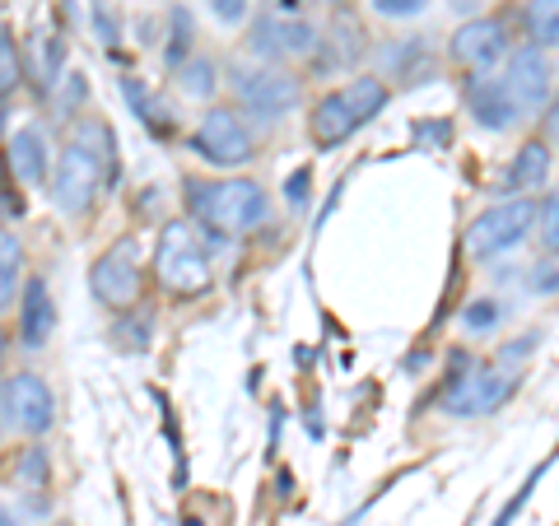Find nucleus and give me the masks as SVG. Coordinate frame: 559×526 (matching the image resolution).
<instances>
[{"label":"nucleus","instance_id":"f257e3e1","mask_svg":"<svg viewBox=\"0 0 559 526\" xmlns=\"http://www.w3.org/2000/svg\"><path fill=\"white\" fill-rule=\"evenodd\" d=\"M182 201H187V219L210 238H238L271 219L266 187L252 178H215V182L187 178Z\"/></svg>","mask_w":559,"mask_h":526},{"label":"nucleus","instance_id":"f03ea898","mask_svg":"<svg viewBox=\"0 0 559 526\" xmlns=\"http://www.w3.org/2000/svg\"><path fill=\"white\" fill-rule=\"evenodd\" d=\"M103 178H117V140L103 121L84 117L75 135H70V145L61 150L57 178H51L47 196L61 215H84V210L94 205Z\"/></svg>","mask_w":559,"mask_h":526},{"label":"nucleus","instance_id":"7ed1b4c3","mask_svg":"<svg viewBox=\"0 0 559 526\" xmlns=\"http://www.w3.org/2000/svg\"><path fill=\"white\" fill-rule=\"evenodd\" d=\"M215 242H224V238L201 234L191 219L164 224L159 242H154V279L178 298L205 294L215 285Z\"/></svg>","mask_w":559,"mask_h":526},{"label":"nucleus","instance_id":"20e7f679","mask_svg":"<svg viewBox=\"0 0 559 526\" xmlns=\"http://www.w3.org/2000/svg\"><path fill=\"white\" fill-rule=\"evenodd\" d=\"M462 359H471V355L452 359L448 387L439 396L443 415H452V419H485V415H495V410L509 406L513 392H518V373H513V368H503V363L476 368V363H471L462 373Z\"/></svg>","mask_w":559,"mask_h":526},{"label":"nucleus","instance_id":"39448f33","mask_svg":"<svg viewBox=\"0 0 559 526\" xmlns=\"http://www.w3.org/2000/svg\"><path fill=\"white\" fill-rule=\"evenodd\" d=\"M532 229H536V201L532 196H509V201L480 210V215L466 224L462 248H466V256L489 261V256L513 252L518 242H527Z\"/></svg>","mask_w":559,"mask_h":526},{"label":"nucleus","instance_id":"423d86ee","mask_svg":"<svg viewBox=\"0 0 559 526\" xmlns=\"http://www.w3.org/2000/svg\"><path fill=\"white\" fill-rule=\"evenodd\" d=\"M90 289L108 312H131L145 289V271H140V242L135 234H121L112 248H103V256L90 266Z\"/></svg>","mask_w":559,"mask_h":526},{"label":"nucleus","instance_id":"0eeeda50","mask_svg":"<svg viewBox=\"0 0 559 526\" xmlns=\"http://www.w3.org/2000/svg\"><path fill=\"white\" fill-rule=\"evenodd\" d=\"M197 154L210 168H242L257 159L252 127L242 121L238 108H205L197 121Z\"/></svg>","mask_w":559,"mask_h":526},{"label":"nucleus","instance_id":"6e6552de","mask_svg":"<svg viewBox=\"0 0 559 526\" xmlns=\"http://www.w3.org/2000/svg\"><path fill=\"white\" fill-rule=\"evenodd\" d=\"M234 94L252 117H289L304 103V80L285 65H257V70H238L234 75Z\"/></svg>","mask_w":559,"mask_h":526},{"label":"nucleus","instance_id":"1a4fd4ad","mask_svg":"<svg viewBox=\"0 0 559 526\" xmlns=\"http://www.w3.org/2000/svg\"><path fill=\"white\" fill-rule=\"evenodd\" d=\"M509 51H513V24L499 20V14H476V20H466L448 43L452 65L471 70V75H489Z\"/></svg>","mask_w":559,"mask_h":526},{"label":"nucleus","instance_id":"9d476101","mask_svg":"<svg viewBox=\"0 0 559 526\" xmlns=\"http://www.w3.org/2000/svg\"><path fill=\"white\" fill-rule=\"evenodd\" d=\"M0 401H5L10 429H20L24 438H43L57 425V396L38 373H14L0 382Z\"/></svg>","mask_w":559,"mask_h":526},{"label":"nucleus","instance_id":"9b49d317","mask_svg":"<svg viewBox=\"0 0 559 526\" xmlns=\"http://www.w3.org/2000/svg\"><path fill=\"white\" fill-rule=\"evenodd\" d=\"M322 47V33L312 28L308 20H280V14H261V20H252L248 28V51L261 61H304L312 57V51Z\"/></svg>","mask_w":559,"mask_h":526},{"label":"nucleus","instance_id":"f8f14e48","mask_svg":"<svg viewBox=\"0 0 559 526\" xmlns=\"http://www.w3.org/2000/svg\"><path fill=\"white\" fill-rule=\"evenodd\" d=\"M503 89L513 94V103H518V112L522 117H532V112H540L546 103L555 98V65H550V57L540 47H513L509 51V70H503Z\"/></svg>","mask_w":559,"mask_h":526},{"label":"nucleus","instance_id":"ddd939ff","mask_svg":"<svg viewBox=\"0 0 559 526\" xmlns=\"http://www.w3.org/2000/svg\"><path fill=\"white\" fill-rule=\"evenodd\" d=\"M466 112L480 131H513V127L527 121L518 112V103H513L509 89H503L499 75H471L466 80Z\"/></svg>","mask_w":559,"mask_h":526},{"label":"nucleus","instance_id":"4468645a","mask_svg":"<svg viewBox=\"0 0 559 526\" xmlns=\"http://www.w3.org/2000/svg\"><path fill=\"white\" fill-rule=\"evenodd\" d=\"M355 131H359V117H355V108H349L345 89H331V94H322L318 103H312L308 135H312V145H318V150H336Z\"/></svg>","mask_w":559,"mask_h":526},{"label":"nucleus","instance_id":"2eb2a0df","mask_svg":"<svg viewBox=\"0 0 559 526\" xmlns=\"http://www.w3.org/2000/svg\"><path fill=\"white\" fill-rule=\"evenodd\" d=\"M57 331V303H51V289L43 275H33L24 294H20V345L24 349H43Z\"/></svg>","mask_w":559,"mask_h":526},{"label":"nucleus","instance_id":"dca6fc26","mask_svg":"<svg viewBox=\"0 0 559 526\" xmlns=\"http://www.w3.org/2000/svg\"><path fill=\"white\" fill-rule=\"evenodd\" d=\"M546 178H550V145L540 135L522 140L513 164L503 168V191H509V196H532V191L546 187Z\"/></svg>","mask_w":559,"mask_h":526},{"label":"nucleus","instance_id":"f3484780","mask_svg":"<svg viewBox=\"0 0 559 526\" xmlns=\"http://www.w3.org/2000/svg\"><path fill=\"white\" fill-rule=\"evenodd\" d=\"M382 70L401 84H425L433 80V51H429V38H396L392 47L378 51Z\"/></svg>","mask_w":559,"mask_h":526},{"label":"nucleus","instance_id":"a211bd4d","mask_svg":"<svg viewBox=\"0 0 559 526\" xmlns=\"http://www.w3.org/2000/svg\"><path fill=\"white\" fill-rule=\"evenodd\" d=\"M5 164H10V172L20 182H28V187H38V182H47V168H51V154H47V135L38 131V127H20L10 135V154H5Z\"/></svg>","mask_w":559,"mask_h":526},{"label":"nucleus","instance_id":"6ab92c4d","mask_svg":"<svg viewBox=\"0 0 559 526\" xmlns=\"http://www.w3.org/2000/svg\"><path fill=\"white\" fill-rule=\"evenodd\" d=\"M121 98L131 103V117H140V127H145L154 140H173V131H178V121H173V112L164 108V98L150 89L140 75H121Z\"/></svg>","mask_w":559,"mask_h":526},{"label":"nucleus","instance_id":"aec40b11","mask_svg":"<svg viewBox=\"0 0 559 526\" xmlns=\"http://www.w3.org/2000/svg\"><path fill=\"white\" fill-rule=\"evenodd\" d=\"M191 57H197V20H191L187 5L168 10V33H164V65L182 70Z\"/></svg>","mask_w":559,"mask_h":526},{"label":"nucleus","instance_id":"412c9836","mask_svg":"<svg viewBox=\"0 0 559 526\" xmlns=\"http://www.w3.org/2000/svg\"><path fill=\"white\" fill-rule=\"evenodd\" d=\"M345 98H349V108H355L359 127H369V121L392 103V89H388V80L382 75H355L345 84Z\"/></svg>","mask_w":559,"mask_h":526},{"label":"nucleus","instance_id":"4be33fe9","mask_svg":"<svg viewBox=\"0 0 559 526\" xmlns=\"http://www.w3.org/2000/svg\"><path fill=\"white\" fill-rule=\"evenodd\" d=\"M522 28L532 47H559V0H527L522 5Z\"/></svg>","mask_w":559,"mask_h":526},{"label":"nucleus","instance_id":"5701e85b","mask_svg":"<svg viewBox=\"0 0 559 526\" xmlns=\"http://www.w3.org/2000/svg\"><path fill=\"white\" fill-rule=\"evenodd\" d=\"M178 75V89L187 94V98H215V89H219V65L205 57V51H197L182 70H173Z\"/></svg>","mask_w":559,"mask_h":526},{"label":"nucleus","instance_id":"b1692460","mask_svg":"<svg viewBox=\"0 0 559 526\" xmlns=\"http://www.w3.org/2000/svg\"><path fill=\"white\" fill-rule=\"evenodd\" d=\"M24 80V61H20V43H14L10 28H0V108H5V98L20 89Z\"/></svg>","mask_w":559,"mask_h":526},{"label":"nucleus","instance_id":"393cba45","mask_svg":"<svg viewBox=\"0 0 559 526\" xmlns=\"http://www.w3.org/2000/svg\"><path fill=\"white\" fill-rule=\"evenodd\" d=\"M112 340H117V349L145 355V349H150V312H140V308H135V318H127V312H117Z\"/></svg>","mask_w":559,"mask_h":526},{"label":"nucleus","instance_id":"a878e982","mask_svg":"<svg viewBox=\"0 0 559 526\" xmlns=\"http://www.w3.org/2000/svg\"><path fill=\"white\" fill-rule=\"evenodd\" d=\"M331 33H336V61L341 65H349V61H355V57H364V51H369V47H364V28H359V20H355V14H349V10H336V24H331Z\"/></svg>","mask_w":559,"mask_h":526},{"label":"nucleus","instance_id":"bb28decb","mask_svg":"<svg viewBox=\"0 0 559 526\" xmlns=\"http://www.w3.org/2000/svg\"><path fill=\"white\" fill-rule=\"evenodd\" d=\"M536 242H540V252L546 256H559V191H550L546 201L536 205Z\"/></svg>","mask_w":559,"mask_h":526},{"label":"nucleus","instance_id":"cd10ccee","mask_svg":"<svg viewBox=\"0 0 559 526\" xmlns=\"http://www.w3.org/2000/svg\"><path fill=\"white\" fill-rule=\"evenodd\" d=\"M14 480H20V489H47L51 480V457H47V447H28L24 457H20V470H14Z\"/></svg>","mask_w":559,"mask_h":526},{"label":"nucleus","instance_id":"c85d7f7f","mask_svg":"<svg viewBox=\"0 0 559 526\" xmlns=\"http://www.w3.org/2000/svg\"><path fill=\"white\" fill-rule=\"evenodd\" d=\"M499 322H503V303H499V298H471V303L462 308V326L476 331V336H480V331H495Z\"/></svg>","mask_w":559,"mask_h":526},{"label":"nucleus","instance_id":"c756f323","mask_svg":"<svg viewBox=\"0 0 559 526\" xmlns=\"http://www.w3.org/2000/svg\"><path fill=\"white\" fill-rule=\"evenodd\" d=\"M550 462H555V457H546V462H540V466L532 470V476H527V480H522V489H518V494H513L509 503H503V507H499V517H495V526H513V517L522 513V507H527V499H532V489L540 485V476H546V466H550Z\"/></svg>","mask_w":559,"mask_h":526},{"label":"nucleus","instance_id":"7c9ffc66","mask_svg":"<svg viewBox=\"0 0 559 526\" xmlns=\"http://www.w3.org/2000/svg\"><path fill=\"white\" fill-rule=\"evenodd\" d=\"M522 285H527V294H536V298H555L559 294V266H550V261H532L527 275H522Z\"/></svg>","mask_w":559,"mask_h":526},{"label":"nucleus","instance_id":"2f4dec72","mask_svg":"<svg viewBox=\"0 0 559 526\" xmlns=\"http://www.w3.org/2000/svg\"><path fill=\"white\" fill-rule=\"evenodd\" d=\"M84 94H90L84 75H66V80H61V94H57V117H61V121L75 117V112H80V103H84Z\"/></svg>","mask_w":559,"mask_h":526},{"label":"nucleus","instance_id":"473e14b6","mask_svg":"<svg viewBox=\"0 0 559 526\" xmlns=\"http://www.w3.org/2000/svg\"><path fill=\"white\" fill-rule=\"evenodd\" d=\"M373 10L382 20H419L429 10V0H373Z\"/></svg>","mask_w":559,"mask_h":526},{"label":"nucleus","instance_id":"72a5a7b5","mask_svg":"<svg viewBox=\"0 0 559 526\" xmlns=\"http://www.w3.org/2000/svg\"><path fill=\"white\" fill-rule=\"evenodd\" d=\"M210 5V14L224 24V28H234V24H242L248 20V10H252V0H205Z\"/></svg>","mask_w":559,"mask_h":526},{"label":"nucleus","instance_id":"f704fd0d","mask_svg":"<svg viewBox=\"0 0 559 526\" xmlns=\"http://www.w3.org/2000/svg\"><path fill=\"white\" fill-rule=\"evenodd\" d=\"M308 187H312V168H294L289 182H285V201H289L294 210H304V205H308Z\"/></svg>","mask_w":559,"mask_h":526},{"label":"nucleus","instance_id":"c9c22d12","mask_svg":"<svg viewBox=\"0 0 559 526\" xmlns=\"http://www.w3.org/2000/svg\"><path fill=\"white\" fill-rule=\"evenodd\" d=\"M536 340H540V336H536V331H527V336H518L513 345H503V349H499V355H495V363H503V368H513V363H522V359H527V355H532V349H536Z\"/></svg>","mask_w":559,"mask_h":526},{"label":"nucleus","instance_id":"e433bc0d","mask_svg":"<svg viewBox=\"0 0 559 526\" xmlns=\"http://www.w3.org/2000/svg\"><path fill=\"white\" fill-rule=\"evenodd\" d=\"M94 28H98V38H103V47L108 51H117V43H121V33H117V20L108 14V5L103 0H94Z\"/></svg>","mask_w":559,"mask_h":526},{"label":"nucleus","instance_id":"4c0bfd02","mask_svg":"<svg viewBox=\"0 0 559 526\" xmlns=\"http://www.w3.org/2000/svg\"><path fill=\"white\" fill-rule=\"evenodd\" d=\"M415 140H419V145H429V150H443L448 140H452V127H448V121H433V127H429V121H419Z\"/></svg>","mask_w":559,"mask_h":526},{"label":"nucleus","instance_id":"58836bf2","mask_svg":"<svg viewBox=\"0 0 559 526\" xmlns=\"http://www.w3.org/2000/svg\"><path fill=\"white\" fill-rule=\"evenodd\" d=\"M14 298H20V266H10V261H0V312H5Z\"/></svg>","mask_w":559,"mask_h":526},{"label":"nucleus","instance_id":"ea45409f","mask_svg":"<svg viewBox=\"0 0 559 526\" xmlns=\"http://www.w3.org/2000/svg\"><path fill=\"white\" fill-rule=\"evenodd\" d=\"M0 261H10V266H24V242L14 238L10 229H0Z\"/></svg>","mask_w":559,"mask_h":526},{"label":"nucleus","instance_id":"a19ab883","mask_svg":"<svg viewBox=\"0 0 559 526\" xmlns=\"http://www.w3.org/2000/svg\"><path fill=\"white\" fill-rule=\"evenodd\" d=\"M271 14H280V20H304V10H308V0H266Z\"/></svg>","mask_w":559,"mask_h":526},{"label":"nucleus","instance_id":"79ce46f5","mask_svg":"<svg viewBox=\"0 0 559 526\" xmlns=\"http://www.w3.org/2000/svg\"><path fill=\"white\" fill-rule=\"evenodd\" d=\"M546 135H550V140H559V94L546 103Z\"/></svg>","mask_w":559,"mask_h":526},{"label":"nucleus","instance_id":"37998d69","mask_svg":"<svg viewBox=\"0 0 559 526\" xmlns=\"http://www.w3.org/2000/svg\"><path fill=\"white\" fill-rule=\"evenodd\" d=\"M0 526H24V522H20V517H14V513H10V507H0Z\"/></svg>","mask_w":559,"mask_h":526},{"label":"nucleus","instance_id":"c03bdc74","mask_svg":"<svg viewBox=\"0 0 559 526\" xmlns=\"http://www.w3.org/2000/svg\"><path fill=\"white\" fill-rule=\"evenodd\" d=\"M476 5H480V0H452V10H462V14H471Z\"/></svg>","mask_w":559,"mask_h":526},{"label":"nucleus","instance_id":"a18cd8bd","mask_svg":"<svg viewBox=\"0 0 559 526\" xmlns=\"http://www.w3.org/2000/svg\"><path fill=\"white\" fill-rule=\"evenodd\" d=\"M5 355H10V336L0 331V368H5Z\"/></svg>","mask_w":559,"mask_h":526},{"label":"nucleus","instance_id":"49530a36","mask_svg":"<svg viewBox=\"0 0 559 526\" xmlns=\"http://www.w3.org/2000/svg\"><path fill=\"white\" fill-rule=\"evenodd\" d=\"M10 429V419H5V401H0V433H5Z\"/></svg>","mask_w":559,"mask_h":526},{"label":"nucleus","instance_id":"de8ad7c7","mask_svg":"<svg viewBox=\"0 0 559 526\" xmlns=\"http://www.w3.org/2000/svg\"><path fill=\"white\" fill-rule=\"evenodd\" d=\"M5 117H10V112H5V108H0V135H5Z\"/></svg>","mask_w":559,"mask_h":526},{"label":"nucleus","instance_id":"09e8293b","mask_svg":"<svg viewBox=\"0 0 559 526\" xmlns=\"http://www.w3.org/2000/svg\"><path fill=\"white\" fill-rule=\"evenodd\" d=\"M182 526H205V522H201V517H187V522H182Z\"/></svg>","mask_w":559,"mask_h":526},{"label":"nucleus","instance_id":"8fccbe9b","mask_svg":"<svg viewBox=\"0 0 559 526\" xmlns=\"http://www.w3.org/2000/svg\"><path fill=\"white\" fill-rule=\"evenodd\" d=\"M326 5H336V10H345V0H326Z\"/></svg>","mask_w":559,"mask_h":526},{"label":"nucleus","instance_id":"3c124183","mask_svg":"<svg viewBox=\"0 0 559 526\" xmlns=\"http://www.w3.org/2000/svg\"><path fill=\"white\" fill-rule=\"evenodd\" d=\"M51 526H61V522H51Z\"/></svg>","mask_w":559,"mask_h":526}]
</instances>
